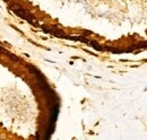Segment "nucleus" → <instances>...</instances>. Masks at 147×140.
Listing matches in <instances>:
<instances>
[{"instance_id": "f257e3e1", "label": "nucleus", "mask_w": 147, "mask_h": 140, "mask_svg": "<svg viewBox=\"0 0 147 140\" xmlns=\"http://www.w3.org/2000/svg\"><path fill=\"white\" fill-rule=\"evenodd\" d=\"M10 9H11L17 16L22 17L23 19H25V20H27L28 23H31V24H36V19L33 17V15H31V14H30L24 7H22L20 5L14 3V5L10 6Z\"/></svg>"}, {"instance_id": "f03ea898", "label": "nucleus", "mask_w": 147, "mask_h": 140, "mask_svg": "<svg viewBox=\"0 0 147 140\" xmlns=\"http://www.w3.org/2000/svg\"><path fill=\"white\" fill-rule=\"evenodd\" d=\"M91 45H92L94 49H96L97 51H102V50L104 49L103 46H101V45H100L97 42H95V41H92V42H91Z\"/></svg>"}]
</instances>
